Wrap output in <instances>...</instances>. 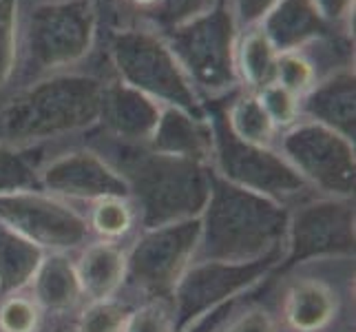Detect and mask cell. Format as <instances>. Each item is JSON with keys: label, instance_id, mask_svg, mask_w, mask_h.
<instances>
[{"label": "cell", "instance_id": "obj_1", "mask_svg": "<svg viewBox=\"0 0 356 332\" xmlns=\"http://www.w3.org/2000/svg\"><path fill=\"white\" fill-rule=\"evenodd\" d=\"M195 262L250 264L279 257L286 242L284 206L211 173V193L200 215Z\"/></svg>", "mask_w": 356, "mask_h": 332}, {"label": "cell", "instance_id": "obj_2", "mask_svg": "<svg viewBox=\"0 0 356 332\" xmlns=\"http://www.w3.org/2000/svg\"><path fill=\"white\" fill-rule=\"evenodd\" d=\"M102 84L78 73H51L16 93L0 109V144L31 149L100 118Z\"/></svg>", "mask_w": 356, "mask_h": 332}, {"label": "cell", "instance_id": "obj_3", "mask_svg": "<svg viewBox=\"0 0 356 332\" xmlns=\"http://www.w3.org/2000/svg\"><path fill=\"white\" fill-rule=\"evenodd\" d=\"M135 195L146 228L200 217L211 193V171L186 157L138 153L115 166Z\"/></svg>", "mask_w": 356, "mask_h": 332}, {"label": "cell", "instance_id": "obj_4", "mask_svg": "<svg viewBox=\"0 0 356 332\" xmlns=\"http://www.w3.org/2000/svg\"><path fill=\"white\" fill-rule=\"evenodd\" d=\"M93 0H47L38 3L27 22H18V54H27L38 69L63 73L89 54L95 35Z\"/></svg>", "mask_w": 356, "mask_h": 332}, {"label": "cell", "instance_id": "obj_5", "mask_svg": "<svg viewBox=\"0 0 356 332\" xmlns=\"http://www.w3.org/2000/svg\"><path fill=\"white\" fill-rule=\"evenodd\" d=\"M120 80L153 97L162 106H175L193 116H204L197 87L184 71L164 35L153 31H127L113 49Z\"/></svg>", "mask_w": 356, "mask_h": 332}, {"label": "cell", "instance_id": "obj_6", "mask_svg": "<svg viewBox=\"0 0 356 332\" xmlns=\"http://www.w3.org/2000/svg\"><path fill=\"white\" fill-rule=\"evenodd\" d=\"M281 155L297 175L325 195H354V142L314 120H299L281 138Z\"/></svg>", "mask_w": 356, "mask_h": 332}, {"label": "cell", "instance_id": "obj_7", "mask_svg": "<svg viewBox=\"0 0 356 332\" xmlns=\"http://www.w3.org/2000/svg\"><path fill=\"white\" fill-rule=\"evenodd\" d=\"M173 38H164L175 58L188 73L195 87L208 93H224L237 82L235 76V45H232V20L228 9L224 14L208 11L188 22L173 27Z\"/></svg>", "mask_w": 356, "mask_h": 332}, {"label": "cell", "instance_id": "obj_8", "mask_svg": "<svg viewBox=\"0 0 356 332\" xmlns=\"http://www.w3.org/2000/svg\"><path fill=\"white\" fill-rule=\"evenodd\" d=\"M200 230V217L146 228L127 255V275L155 297L170 294L195 262Z\"/></svg>", "mask_w": 356, "mask_h": 332}, {"label": "cell", "instance_id": "obj_9", "mask_svg": "<svg viewBox=\"0 0 356 332\" xmlns=\"http://www.w3.org/2000/svg\"><path fill=\"white\" fill-rule=\"evenodd\" d=\"M0 221L42 251L65 253L89 235L87 219L78 211L44 191L0 193Z\"/></svg>", "mask_w": 356, "mask_h": 332}, {"label": "cell", "instance_id": "obj_10", "mask_svg": "<svg viewBox=\"0 0 356 332\" xmlns=\"http://www.w3.org/2000/svg\"><path fill=\"white\" fill-rule=\"evenodd\" d=\"M279 257L259 260L250 264L230 262H193L173 288V317L177 332L191 326L195 319L204 317L219 306L228 303L230 297L257 284Z\"/></svg>", "mask_w": 356, "mask_h": 332}, {"label": "cell", "instance_id": "obj_11", "mask_svg": "<svg viewBox=\"0 0 356 332\" xmlns=\"http://www.w3.org/2000/svg\"><path fill=\"white\" fill-rule=\"evenodd\" d=\"M288 264L310 257L354 253V202L352 198L325 195L301 204L288 215Z\"/></svg>", "mask_w": 356, "mask_h": 332}, {"label": "cell", "instance_id": "obj_12", "mask_svg": "<svg viewBox=\"0 0 356 332\" xmlns=\"http://www.w3.org/2000/svg\"><path fill=\"white\" fill-rule=\"evenodd\" d=\"M213 157L217 159V175H222L239 189L264 195L277 204L297 198L308 189V184L297 175V171L286 162L281 153L261 149V146L241 144L230 133L224 138L215 135Z\"/></svg>", "mask_w": 356, "mask_h": 332}, {"label": "cell", "instance_id": "obj_13", "mask_svg": "<svg viewBox=\"0 0 356 332\" xmlns=\"http://www.w3.org/2000/svg\"><path fill=\"white\" fill-rule=\"evenodd\" d=\"M38 184L54 198L104 200L129 198V184L120 171L102 155L91 151H71L38 166Z\"/></svg>", "mask_w": 356, "mask_h": 332}, {"label": "cell", "instance_id": "obj_14", "mask_svg": "<svg viewBox=\"0 0 356 332\" xmlns=\"http://www.w3.org/2000/svg\"><path fill=\"white\" fill-rule=\"evenodd\" d=\"M162 104L127 82L102 84L100 118L115 138L129 142H149L157 127Z\"/></svg>", "mask_w": 356, "mask_h": 332}, {"label": "cell", "instance_id": "obj_15", "mask_svg": "<svg viewBox=\"0 0 356 332\" xmlns=\"http://www.w3.org/2000/svg\"><path fill=\"white\" fill-rule=\"evenodd\" d=\"M146 144L155 153L186 157L202 164L211 162L215 155V133L206 118L175 106H162L157 127Z\"/></svg>", "mask_w": 356, "mask_h": 332}, {"label": "cell", "instance_id": "obj_16", "mask_svg": "<svg viewBox=\"0 0 356 332\" xmlns=\"http://www.w3.org/2000/svg\"><path fill=\"white\" fill-rule=\"evenodd\" d=\"M337 131L354 142V73L341 69L301 97V118Z\"/></svg>", "mask_w": 356, "mask_h": 332}, {"label": "cell", "instance_id": "obj_17", "mask_svg": "<svg viewBox=\"0 0 356 332\" xmlns=\"http://www.w3.org/2000/svg\"><path fill=\"white\" fill-rule=\"evenodd\" d=\"M76 273L82 297L89 301L113 299L127 277V253H122L111 242L91 244L80 255Z\"/></svg>", "mask_w": 356, "mask_h": 332}, {"label": "cell", "instance_id": "obj_18", "mask_svg": "<svg viewBox=\"0 0 356 332\" xmlns=\"http://www.w3.org/2000/svg\"><path fill=\"white\" fill-rule=\"evenodd\" d=\"M337 313L332 288L318 279H299L288 288L284 317L294 332H318L330 326Z\"/></svg>", "mask_w": 356, "mask_h": 332}, {"label": "cell", "instance_id": "obj_19", "mask_svg": "<svg viewBox=\"0 0 356 332\" xmlns=\"http://www.w3.org/2000/svg\"><path fill=\"white\" fill-rule=\"evenodd\" d=\"M31 288L35 306L51 313H65L82 297L76 264H71L65 253H51L42 257L31 279Z\"/></svg>", "mask_w": 356, "mask_h": 332}, {"label": "cell", "instance_id": "obj_20", "mask_svg": "<svg viewBox=\"0 0 356 332\" xmlns=\"http://www.w3.org/2000/svg\"><path fill=\"white\" fill-rule=\"evenodd\" d=\"M277 47L261 24L241 31L239 42L235 45V76L243 87L252 93L261 91L266 84L275 82V65H277Z\"/></svg>", "mask_w": 356, "mask_h": 332}, {"label": "cell", "instance_id": "obj_21", "mask_svg": "<svg viewBox=\"0 0 356 332\" xmlns=\"http://www.w3.org/2000/svg\"><path fill=\"white\" fill-rule=\"evenodd\" d=\"M44 251L16 230L0 226V292H16L31 284Z\"/></svg>", "mask_w": 356, "mask_h": 332}, {"label": "cell", "instance_id": "obj_22", "mask_svg": "<svg viewBox=\"0 0 356 332\" xmlns=\"http://www.w3.org/2000/svg\"><path fill=\"white\" fill-rule=\"evenodd\" d=\"M226 125L228 133L237 142L248 146H261V149H270L277 131L257 93H243L228 106Z\"/></svg>", "mask_w": 356, "mask_h": 332}, {"label": "cell", "instance_id": "obj_23", "mask_svg": "<svg viewBox=\"0 0 356 332\" xmlns=\"http://www.w3.org/2000/svg\"><path fill=\"white\" fill-rule=\"evenodd\" d=\"M275 82L299 97L308 95L318 82L312 58L305 54L303 49L279 52L277 65H275Z\"/></svg>", "mask_w": 356, "mask_h": 332}, {"label": "cell", "instance_id": "obj_24", "mask_svg": "<svg viewBox=\"0 0 356 332\" xmlns=\"http://www.w3.org/2000/svg\"><path fill=\"white\" fill-rule=\"evenodd\" d=\"M20 0H0V89H5L18 69Z\"/></svg>", "mask_w": 356, "mask_h": 332}, {"label": "cell", "instance_id": "obj_25", "mask_svg": "<svg viewBox=\"0 0 356 332\" xmlns=\"http://www.w3.org/2000/svg\"><path fill=\"white\" fill-rule=\"evenodd\" d=\"M133 206L129 198H104L93 202L91 226L104 239H118L127 235L133 226Z\"/></svg>", "mask_w": 356, "mask_h": 332}, {"label": "cell", "instance_id": "obj_26", "mask_svg": "<svg viewBox=\"0 0 356 332\" xmlns=\"http://www.w3.org/2000/svg\"><path fill=\"white\" fill-rule=\"evenodd\" d=\"M27 149L0 144V193L27 191L38 184V168H35L27 155Z\"/></svg>", "mask_w": 356, "mask_h": 332}, {"label": "cell", "instance_id": "obj_27", "mask_svg": "<svg viewBox=\"0 0 356 332\" xmlns=\"http://www.w3.org/2000/svg\"><path fill=\"white\" fill-rule=\"evenodd\" d=\"M261 106L268 118L273 120L275 129H290L301 120V97L290 93L277 82H270L261 91H257Z\"/></svg>", "mask_w": 356, "mask_h": 332}, {"label": "cell", "instance_id": "obj_28", "mask_svg": "<svg viewBox=\"0 0 356 332\" xmlns=\"http://www.w3.org/2000/svg\"><path fill=\"white\" fill-rule=\"evenodd\" d=\"M127 317L129 313L120 301H89L78 322V332H122Z\"/></svg>", "mask_w": 356, "mask_h": 332}, {"label": "cell", "instance_id": "obj_29", "mask_svg": "<svg viewBox=\"0 0 356 332\" xmlns=\"http://www.w3.org/2000/svg\"><path fill=\"white\" fill-rule=\"evenodd\" d=\"M122 332H177L173 310L162 299L149 301L127 317Z\"/></svg>", "mask_w": 356, "mask_h": 332}, {"label": "cell", "instance_id": "obj_30", "mask_svg": "<svg viewBox=\"0 0 356 332\" xmlns=\"http://www.w3.org/2000/svg\"><path fill=\"white\" fill-rule=\"evenodd\" d=\"M40 308L33 299L11 294L0 303V330L3 332H33L38 328Z\"/></svg>", "mask_w": 356, "mask_h": 332}, {"label": "cell", "instance_id": "obj_31", "mask_svg": "<svg viewBox=\"0 0 356 332\" xmlns=\"http://www.w3.org/2000/svg\"><path fill=\"white\" fill-rule=\"evenodd\" d=\"M281 0H228L226 9L237 33L261 24L264 18L273 11Z\"/></svg>", "mask_w": 356, "mask_h": 332}, {"label": "cell", "instance_id": "obj_32", "mask_svg": "<svg viewBox=\"0 0 356 332\" xmlns=\"http://www.w3.org/2000/svg\"><path fill=\"white\" fill-rule=\"evenodd\" d=\"M215 332H277V326L266 310L250 308L232 319L226 328H222V324H219Z\"/></svg>", "mask_w": 356, "mask_h": 332}, {"label": "cell", "instance_id": "obj_33", "mask_svg": "<svg viewBox=\"0 0 356 332\" xmlns=\"http://www.w3.org/2000/svg\"><path fill=\"white\" fill-rule=\"evenodd\" d=\"M323 20H350L354 0H310Z\"/></svg>", "mask_w": 356, "mask_h": 332}, {"label": "cell", "instance_id": "obj_34", "mask_svg": "<svg viewBox=\"0 0 356 332\" xmlns=\"http://www.w3.org/2000/svg\"><path fill=\"white\" fill-rule=\"evenodd\" d=\"M228 313H230V303L219 306V308H215V310H211V313H206L204 317L195 319V322H193L191 326L184 328V332H215L217 326L224 322Z\"/></svg>", "mask_w": 356, "mask_h": 332}, {"label": "cell", "instance_id": "obj_35", "mask_svg": "<svg viewBox=\"0 0 356 332\" xmlns=\"http://www.w3.org/2000/svg\"><path fill=\"white\" fill-rule=\"evenodd\" d=\"M135 5H140V7H149V5H155L159 3V0H133Z\"/></svg>", "mask_w": 356, "mask_h": 332}]
</instances>
